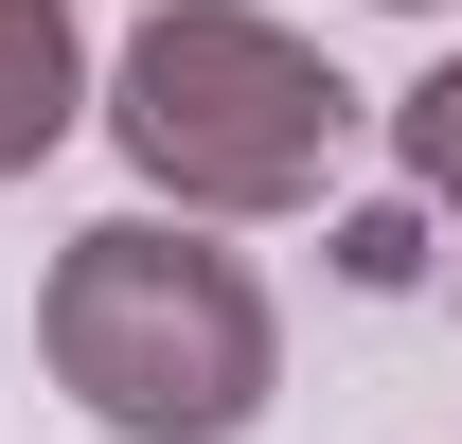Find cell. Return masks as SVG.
Returning a JSON list of instances; mask_svg holds the SVG:
<instances>
[{"label": "cell", "instance_id": "3957f363", "mask_svg": "<svg viewBox=\"0 0 462 444\" xmlns=\"http://www.w3.org/2000/svg\"><path fill=\"white\" fill-rule=\"evenodd\" d=\"M89 125V18L71 0H0V178H36Z\"/></svg>", "mask_w": 462, "mask_h": 444}, {"label": "cell", "instance_id": "5b68a950", "mask_svg": "<svg viewBox=\"0 0 462 444\" xmlns=\"http://www.w3.org/2000/svg\"><path fill=\"white\" fill-rule=\"evenodd\" d=\"M392 18H427V0H392Z\"/></svg>", "mask_w": 462, "mask_h": 444}, {"label": "cell", "instance_id": "7a4b0ae2", "mask_svg": "<svg viewBox=\"0 0 462 444\" xmlns=\"http://www.w3.org/2000/svg\"><path fill=\"white\" fill-rule=\"evenodd\" d=\"M89 107L143 161V196H178V214H302L338 178V143H356L338 54H302L267 0H161L107 54Z\"/></svg>", "mask_w": 462, "mask_h": 444}, {"label": "cell", "instance_id": "6da1fadb", "mask_svg": "<svg viewBox=\"0 0 462 444\" xmlns=\"http://www.w3.org/2000/svg\"><path fill=\"white\" fill-rule=\"evenodd\" d=\"M36 356L107 444H249L285 391V320L249 249H214L196 214H89L36 284Z\"/></svg>", "mask_w": 462, "mask_h": 444}, {"label": "cell", "instance_id": "277c9868", "mask_svg": "<svg viewBox=\"0 0 462 444\" xmlns=\"http://www.w3.org/2000/svg\"><path fill=\"white\" fill-rule=\"evenodd\" d=\"M392 143H409V178H427V196H445V231H462V54L392 107Z\"/></svg>", "mask_w": 462, "mask_h": 444}]
</instances>
